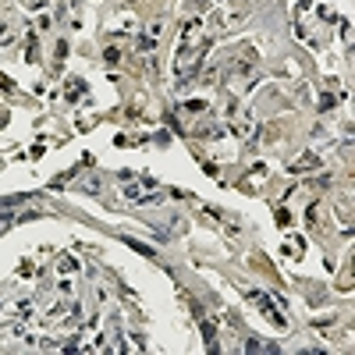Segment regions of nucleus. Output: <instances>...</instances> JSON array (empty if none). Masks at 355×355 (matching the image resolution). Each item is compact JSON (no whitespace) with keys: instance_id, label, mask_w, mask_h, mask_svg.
Wrapping results in <instances>:
<instances>
[{"instance_id":"1","label":"nucleus","mask_w":355,"mask_h":355,"mask_svg":"<svg viewBox=\"0 0 355 355\" xmlns=\"http://www.w3.org/2000/svg\"><path fill=\"white\" fill-rule=\"evenodd\" d=\"M249 295H252V302H259V305H263V313H267V316H270L274 323H284V316L277 313V309H274V302H270V298H267L263 291H249Z\"/></svg>"},{"instance_id":"2","label":"nucleus","mask_w":355,"mask_h":355,"mask_svg":"<svg viewBox=\"0 0 355 355\" xmlns=\"http://www.w3.org/2000/svg\"><path fill=\"white\" fill-rule=\"evenodd\" d=\"M160 32H163V25H160V21H153V25H149V32H146V39H139V54H149V50L156 46Z\"/></svg>"},{"instance_id":"3","label":"nucleus","mask_w":355,"mask_h":355,"mask_svg":"<svg viewBox=\"0 0 355 355\" xmlns=\"http://www.w3.org/2000/svg\"><path fill=\"white\" fill-rule=\"evenodd\" d=\"M316 167H320V156L305 153V156H298V160L291 163V174H305V171H316Z\"/></svg>"},{"instance_id":"4","label":"nucleus","mask_w":355,"mask_h":355,"mask_svg":"<svg viewBox=\"0 0 355 355\" xmlns=\"http://www.w3.org/2000/svg\"><path fill=\"white\" fill-rule=\"evenodd\" d=\"M125 245H128V249H135V252H142V256H156L149 245H142V242H135V238H125Z\"/></svg>"},{"instance_id":"5","label":"nucleus","mask_w":355,"mask_h":355,"mask_svg":"<svg viewBox=\"0 0 355 355\" xmlns=\"http://www.w3.org/2000/svg\"><path fill=\"white\" fill-rule=\"evenodd\" d=\"M25 203V196H7V199H0V210H11V206H21Z\"/></svg>"},{"instance_id":"6","label":"nucleus","mask_w":355,"mask_h":355,"mask_svg":"<svg viewBox=\"0 0 355 355\" xmlns=\"http://www.w3.org/2000/svg\"><path fill=\"white\" fill-rule=\"evenodd\" d=\"M103 57H107V64H117V61H121V50H107Z\"/></svg>"}]
</instances>
